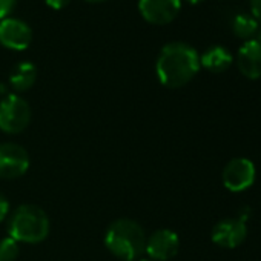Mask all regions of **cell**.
I'll return each instance as SVG.
<instances>
[{"instance_id": "6", "label": "cell", "mask_w": 261, "mask_h": 261, "mask_svg": "<svg viewBox=\"0 0 261 261\" xmlns=\"http://www.w3.org/2000/svg\"><path fill=\"white\" fill-rule=\"evenodd\" d=\"M30 169L27 149L13 142L0 143V178L14 180L25 175Z\"/></svg>"}, {"instance_id": "5", "label": "cell", "mask_w": 261, "mask_h": 261, "mask_svg": "<svg viewBox=\"0 0 261 261\" xmlns=\"http://www.w3.org/2000/svg\"><path fill=\"white\" fill-rule=\"evenodd\" d=\"M256 178V168L252 160L246 157L232 159L221 172L223 185L230 192L247 191Z\"/></svg>"}, {"instance_id": "13", "label": "cell", "mask_w": 261, "mask_h": 261, "mask_svg": "<svg viewBox=\"0 0 261 261\" xmlns=\"http://www.w3.org/2000/svg\"><path fill=\"white\" fill-rule=\"evenodd\" d=\"M37 80V68L31 62H20L14 66L10 75V85L17 92H25L33 88Z\"/></svg>"}, {"instance_id": "17", "label": "cell", "mask_w": 261, "mask_h": 261, "mask_svg": "<svg viewBox=\"0 0 261 261\" xmlns=\"http://www.w3.org/2000/svg\"><path fill=\"white\" fill-rule=\"evenodd\" d=\"M10 209H11V206H10L8 198H7L2 192H0V223H2V221L8 217Z\"/></svg>"}, {"instance_id": "21", "label": "cell", "mask_w": 261, "mask_h": 261, "mask_svg": "<svg viewBox=\"0 0 261 261\" xmlns=\"http://www.w3.org/2000/svg\"><path fill=\"white\" fill-rule=\"evenodd\" d=\"M188 4H191V5H198V4H201V2H204V0H186Z\"/></svg>"}, {"instance_id": "25", "label": "cell", "mask_w": 261, "mask_h": 261, "mask_svg": "<svg viewBox=\"0 0 261 261\" xmlns=\"http://www.w3.org/2000/svg\"><path fill=\"white\" fill-rule=\"evenodd\" d=\"M139 261H154V259H151V258H140Z\"/></svg>"}, {"instance_id": "23", "label": "cell", "mask_w": 261, "mask_h": 261, "mask_svg": "<svg viewBox=\"0 0 261 261\" xmlns=\"http://www.w3.org/2000/svg\"><path fill=\"white\" fill-rule=\"evenodd\" d=\"M85 2H89V4H100V2H105V0H85Z\"/></svg>"}, {"instance_id": "24", "label": "cell", "mask_w": 261, "mask_h": 261, "mask_svg": "<svg viewBox=\"0 0 261 261\" xmlns=\"http://www.w3.org/2000/svg\"><path fill=\"white\" fill-rule=\"evenodd\" d=\"M0 92H2V94L7 92V86H5V85H0Z\"/></svg>"}, {"instance_id": "8", "label": "cell", "mask_w": 261, "mask_h": 261, "mask_svg": "<svg viewBox=\"0 0 261 261\" xmlns=\"http://www.w3.org/2000/svg\"><path fill=\"white\" fill-rule=\"evenodd\" d=\"M181 10V0H139L142 17L152 25H168L174 22Z\"/></svg>"}, {"instance_id": "15", "label": "cell", "mask_w": 261, "mask_h": 261, "mask_svg": "<svg viewBox=\"0 0 261 261\" xmlns=\"http://www.w3.org/2000/svg\"><path fill=\"white\" fill-rule=\"evenodd\" d=\"M19 253L20 247L14 238L5 237L0 240V261H16Z\"/></svg>"}, {"instance_id": "20", "label": "cell", "mask_w": 261, "mask_h": 261, "mask_svg": "<svg viewBox=\"0 0 261 261\" xmlns=\"http://www.w3.org/2000/svg\"><path fill=\"white\" fill-rule=\"evenodd\" d=\"M250 215H252V211H250V207H249V206H243V207H240L237 218H240L241 221H244V223H246V221L250 218Z\"/></svg>"}, {"instance_id": "3", "label": "cell", "mask_w": 261, "mask_h": 261, "mask_svg": "<svg viewBox=\"0 0 261 261\" xmlns=\"http://www.w3.org/2000/svg\"><path fill=\"white\" fill-rule=\"evenodd\" d=\"M49 229L51 221L48 214L36 204L19 206L8 221V235L17 243H40L48 237Z\"/></svg>"}, {"instance_id": "22", "label": "cell", "mask_w": 261, "mask_h": 261, "mask_svg": "<svg viewBox=\"0 0 261 261\" xmlns=\"http://www.w3.org/2000/svg\"><path fill=\"white\" fill-rule=\"evenodd\" d=\"M255 40L261 43V27H259V30H258V33H256V36H255Z\"/></svg>"}, {"instance_id": "10", "label": "cell", "mask_w": 261, "mask_h": 261, "mask_svg": "<svg viewBox=\"0 0 261 261\" xmlns=\"http://www.w3.org/2000/svg\"><path fill=\"white\" fill-rule=\"evenodd\" d=\"M247 237V226L237 217L220 220L211 233L212 241L224 249H235L238 247Z\"/></svg>"}, {"instance_id": "16", "label": "cell", "mask_w": 261, "mask_h": 261, "mask_svg": "<svg viewBox=\"0 0 261 261\" xmlns=\"http://www.w3.org/2000/svg\"><path fill=\"white\" fill-rule=\"evenodd\" d=\"M16 4H17V0H0V20L10 17Z\"/></svg>"}, {"instance_id": "14", "label": "cell", "mask_w": 261, "mask_h": 261, "mask_svg": "<svg viewBox=\"0 0 261 261\" xmlns=\"http://www.w3.org/2000/svg\"><path fill=\"white\" fill-rule=\"evenodd\" d=\"M258 30H259V23L252 17V14H238L232 22L233 34L244 42L255 39Z\"/></svg>"}, {"instance_id": "2", "label": "cell", "mask_w": 261, "mask_h": 261, "mask_svg": "<svg viewBox=\"0 0 261 261\" xmlns=\"http://www.w3.org/2000/svg\"><path fill=\"white\" fill-rule=\"evenodd\" d=\"M146 233L143 227L130 218L112 221L105 232L106 249L121 261H137L146 249Z\"/></svg>"}, {"instance_id": "7", "label": "cell", "mask_w": 261, "mask_h": 261, "mask_svg": "<svg viewBox=\"0 0 261 261\" xmlns=\"http://www.w3.org/2000/svg\"><path fill=\"white\" fill-rule=\"evenodd\" d=\"M33 42L31 27L16 17L0 20V45L11 51H23Z\"/></svg>"}, {"instance_id": "4", "label": "cell", "mask_w": 261, "mask_h": 261, "mask_svg": "<svg viewBox=\"0 0 261 261\" xmlns=\"http://www.w3.org/2000/svg\"><path fill=\"white\" fill-rule=\"evenodd\" d=\"M31 121L30 103L17 95L8 94L0 100V130L5 134H20Z\"/></svg>"}, {"instance_id": "19", "label": "cell", "mask_w": 261, "mask_h": 261, "mask_svg": "<svg viewBox=\"0 0 261 261\" xmlns=\"http://www.w3.org/2000/svg\"><path fill=\"white\" fill-rule=\"evenodd\" d=\"M71 0H45V4L53 10H63L69 5Z\"/></svg>"}, {"instance_id": "12", "label": "cell", "mask_w": 261, "mask_h": 261, "mask_svg": "<svg viewBox=\"0 0 261 261\" xmlns=\"http://www.w3.org/2000/svg\"><path fill=\"white\" fill-rule=\"evenodd\" d=\"M233 62L232 54L220 45L211 46L200 56V65L211 72H224Z\"/></svg>"}, {"instance_id": "1", "label": "cell", "mask_w": 261, "mask_h": 261, "mask_svg": "<svg viewBox=\"0 0 261 261\" xmlns=\"http://www.w3.org/2000/svg\"><path fill=\"white\" fill-rule=\"evenodd\" d=\"M200 68L198 51L185 42L165 45L155 62L159 82L172 89L188 85L198 74Z\"/></svg>"}, {"instance_id": "11", "label": "cell", "mask_w": 261, "mask_h": 261, "mask_svg": "<svg viewBox=\"0 0 261 261\" xmlns=\"http://www.w3.org/2000/svg\"><path fill=\"white\" fill-rule=\"evenodd\" d=\"M238 71L249 80L261 79V43L255 39L241 45L235 57Z\"/></svg>"}, {"instance_id": "18", "label": "cell", "mask_w": 261, "mask_h": 261, "mask_svg": "<svg viewBox=\"0 0 261 261\" xmlns=\"http://www.w3.org/2000/svg\"><path fill=\"white\" fill-rule=\"evenodd\" d=\"M250 13L261 27V0H250Z\"/></svg>"}, {"instance_id": "9", "label": "cell", "mask_w": 261, "mask_h": 261, "mask_svg": "<svg viewBox=\"0 0 261 261\" xmlns=\"http://www.w3.org/2000/svg\"><path fill=\"white\" fill-rule=\"evenodd\" d=\"M178 249L180 238L177 232L171 229H159L146 240L145 253H148L154 261H168L178 253Z\"/></svg>"}]
</instances>
